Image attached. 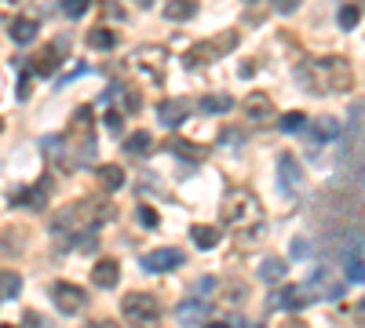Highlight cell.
I'll return each instance as SVG.
<instances>
[{"label": "cell", "instance_id": "cell-40", "mask_svg": "<svg viewBox=\"0 0 365 328\" xmlns=\"http://www.w3.org/2000/svg\"><path fill=\"white\" fill-rule=\"evenodd\" d=\"M88 328H121V324L110 321V317H99V321H88Z\"/></svg>", "mask_w": 365, "mask_h": 328}, {"label": "cell", "instance_id": "cell-25", "mask_svg": "<svg viewBox=\"0 0 365 328\" xmlns=\"http://www.w3.org/2000/svg\"><path fill=\"white\" fill-rule=\"evenodd\" d=\"M198 11V4H194V0H168V4H164V18H190V15H194Z\"/></svg>", "mask_w": 365, "mask_h": 328}, {"label": "cell", "instance_id": "cell-23", "mask_svg": "<svg viewBox=\"0 0 365 328\" xmlns=\"http://www.w3.org/2000/svg\"><path fill=\"white\" fill-rule=\"evenodd\" d=\"M18 292H23V277H18L15 270H0V296L18 299Z\"/></svg>", "mask_w": 365, "mask_h": 328}, {"label": "cell", "instance_id": "cell-35", "mask_svg": "<svg viewBox=\"0 0 365 328\" xmlns=\"http://www.w3.org/2000/svg\"><path fill=\"white\" fill-rule=\"evenodd\" d=\"M139 223H143V226H157V212L143 205V208H139Z\"/></svg>", "mask_w": 365, "mask_h": 328}, {"label": "cell", "instance_id": "cell-15", "mask_svg": "<svg viewBox=\"0 0 365 328\" xmlns=\"http://www.w3.org/2000/svg\"><path fill=\"white\" fill-rule=\"evenodd\" d=\"M208 314V306L201 303V299H183L179 306H176V321L183 324V328H190V324H201V317Z\"/></svg>", "mask_w": 365, "mask_h": 328}, {"label": "cell", "instance_id": "cell-45", "mask_svg": "<svg viewBox=\"0 0 365 328\" xmlns=\"http://www.w3.org/2000/svg\"><path fill=\"white\" fill-rule=\"evenodd\" d=\"M358 314H361V321H365V303H361V306H358Z\"/></svg>", "mask_w": 365, "mask_h": 328}, {"label": "cell", "instance_id": "cell-20", "mask_svg": "<svg viewBox=\"0 0 365 328\" xmlns=\"http://www.w3.org/2000/svg\"><path fill=\"white\" fill-rule=\"evenodd\" d=\"M230 106H234V99H230V95H205V99L198 102V109H201V114H208V117L227 114Z\"/></svg>", "mask_w": 365, "mask_h": 328}, {"label": "cell", "instance_id": "cell-31", "mask_svg": "<svg viewBox=\"0 0 365 328\" xmlns=\"http://www.w3.org/2000/svg\"><path fill=\"white\" fill-rule=\"evenodd\" d=\"M307 128V114H285L282 117V131H304Z\"/></svg>", "mask_w": 365, "mask_h": 328}, {"label": "cell", "instance_id": "cell-38", "mask_svg": "<svg viewBox=\"0 0 365 328\" xmlns=\"http://www.w3.org/2000/svg\"><path fill=\"white\" fill-rule=\"evenodd\" d=\"M26 0H0V15H11L15 8H23Z\"/></svg>", "mask_w": 365, "mask_h": 328}, {"label": "cell", "instance_id": "cell-26", "mask_svg": "<svg viewBox=\"0 0 365 328\" xmlns=\"http://www.w3.org/2000/svg\"><path fill=\"white\" fill-rule=\"evenodd\" d=\"M59 59H62V55H59V48H55V44H48V48L37 55V73H55Z\"/></svg>", "mask_w": 365, "mask_h": 328}, {"label": "cell", "instance_id": "cell-37", "mask_svg": "<svg viewBox=\"0 0 365 328\" xmlns=\"http://www.w3.org/2000/svg\"><path fill=\"white\" fill-rule=\"evenodd\" d=\"M212 288H216V277H201L198 281V296H212Z\"/></svg>", "mask_w": 365, "mask_h": 328}, {"label": "cell", "instance_id": "cell-47", "mask_svg": "<svg viewBox=\"0 0 365 328\" xmlns=\"http://www.w3.org/2000/svg\"><path fill=\"white\" fill-rule=\"evenodd\" d=\"M245 4H256V0H245Z\"/></svg>", "mask_w": 365, "mask_h": 328}, {"label": "cell", "instance_id": "cell-2", "mask_svg": "<svg viewBox=\"0 0 365 328\" xmlns=\"http://www.w3.org/2000/svg\"><path fill=\"white\" fill-rule=\"evenodd\" d=\"M110 215V205H99V201H80V205H70L62 208L55 219H52V233L55 237H77V233H95V226Z\"/></svg>", "mask_w": 365, "mask_h": 328}, {"label": "cell", "instance_id": "cell-29", "mask_svg": "<svg viewBox=\"0 0 365 328\" xmlns=\"http://www.w3.org/2000/svg\"><path fill=\"white\" fill-rule=\"evenodd\" d=\"M358 18H361V11H358L354 4H343V8H340V30H354Z\"/></svg>", "mask_w": 365, "mask_h": 328}, {"label": "cell", "instance_id": "cell-17", "mask_svg": "<svg viewBox=\"0 0 365 328\" xmlns=\"http://www.w3.org/2000/svg\"><path fill=\"white\" fill-rule=\"evenodd\" d=\"M307 284H299V288H285L282 296H274L277 306H285V310H299V306H307Z\"/></svg>", "mask_w": 365, "mask_h": 328}, {"label": "cell", "instance_id": "cell-34", "mask_svg": "<svg viewBox=\"0 0 365 328\" xmlns=\"http://www.w3.org/2000/svg\"><path fill=\"white\" fill-rule=\"evenodd\" d=\"M30 92H33V73H30V70H23V80H18V102H26V99H30Z\"/></svg>", "mask_w": 365, "mask_h": 328}, {"label": "cell", "instance_id": "cell-12", "mask_svg": "<svg viewBox=\"0 0 365 328\" xmlns=\"http://www.w3.org/2000/svg\"><path fill=\"white\" fill-rule=\"evenodd\" d=\"M186 117H190V102H186V99H168V102L157 106V121H161L164 128H179Z\"/></svg>", "mask_w": 365, "mask_h": 328}, {"label": "cell", "instance_id": "cell-46", "mask_svg": "<svg viewBox=\"0 0 365 328\" xmlns=\"http://www.w3.org/2000/svg\"><path fill=\"white\" fill-rule=\"evenodd\" d=\"M0 328H15V324H0Z\"/></svg>", "mask_w": 365, "mask_h": 328}, {"label": "cell", "instance_id": "cell-30", "mask_svg": "<svg viewBox=\"0 0 365 328\" xmlns=\"http://www.w3.org/2000/svg\"><path fill=\"white\" fill-rule=\"evenodd\" d=\"M40 150H44L48 157H59V153L66 150V139H62V135H44V139H40Z\"/></svg>", "mask_w": 365, "mask_h": 328}, {"label": "cell", "instance_id": "cell-33", "mask_svg": "<svg viewBox=\"0 0 365 328\" xmlns=\"http://www.w3.org/2000/svg\"><path fill=\"white\" fill-rule=\"evenodd\" d=\"M289 255H292V259H307V255H311V241H307V237H296L292 248H289Z\"/></svg>", "mask_w": 365, "mask_h": 328}, {"label": "cell", "instance_id": "cell-43", "mask_svg": "<svg viewBox=\"0 0 365 328\" xmlns=\"http://www.w3.org/2000/svg\"><path fill=\"white\" fill-rule=\"evenodd\" d=\"M23 328H44V324L37 321V314H26V324H23Z\"/></svg>", "mask_w": 365, "mask_h": 328}, {"label": "cell", "instance_id": "cell-9", "mask_svg": "<svg viewBox=\"0 0 365 328\" xmlns=\"http://www.w3.org/2000/svg\"><path fill=\"white\" fill-rule=\"evenodd\" d=\"M277 186H282L289 197H296L299 186H304V171H299V161L292 153H282V157H277Z\"/></svg>", "mask_w": 365, "mask_h": 328}, {"label": "cell", "instance_id": "cell-24", "mask_svg": "<svg viewBox=\"0 0 365 328\" xmlns=\"http://www.w3.org/2000/svg\"><path fill=\"white\" fill-rule=\"evenodd\" d=\"M99 183L114 193V190H121V186H124V171H121L117 164H102V168H99Z\"/></svg>", "mask_w": 365, "mask_h": 328}, {"label": "cell", "instance_id": "cell-36", "mask_svg": "<svg viewBox=\"0 0 365 328\" xmlns=\"http://www.w3.org/2000/svg\"><path fill=\"white\" fill-rule=\"evenodd\" d=\"M84 73H88V66H84V62H80V66H73V70H70L66 77H59V84H70L73 77H84Z\"/></svg>", "mask_w": 365, "mask_h": 328}, {"label": "cell", "instance_id": "cell-13", "mask_svg": "<svg viewBox=\"0 0 365 328\" xmlns=\"http://www.w3.org/2000/svg\"><path fill=\"white\" fill-rule=\"evenodd\" d=\"M92 281L99 284V288H117V281H121V267H117V259H99L95 267H92Z\"/></svg>", "mask_w": 365, "mask_h": 328}, {"label": "cell", "instance_id": "cell-18", "mask_svg": "<svg viewBox=\"0 0 365 328\" xmlns=\"http://www.w3.org/2000/svg\"><path fill=\"white\" fill-rule=\"evenodd\" d=\"M285 274H289V262H285V259H263V262H260V277L270 281V284L285 281Z\"/></svg>", "mask_w": 365, "mask_h": 328}, {"label": "cell", "instance_id": "cell-32", "mask_svg": "<svg viewBox=\"0 0 365 328\" xmlns=\"http://www.w3.org/2000/svg\"><path fill=\"white\" fill-rule=\"evenodd\" d=\"M88 8H92V0H62V11H66L70 18H80Z\"/></svg>", "mask_w": 365, "mask_h": 328}, {"label": "cell", "instance_id": "cell-16", "mask_svg": "<svg viewBox=\"0 0 365 328\" xmlns=\"http://www.w3.org/2000/svg\"><path fill=\"white\" fill-rule=\"evenodd\" d=\"M37 33H40L37 18H11V26H8V37H11L15 44H33Z\"/></svg>", "mask_w": 365, "mask_h": 328}, {"label": "cell", "instance_id": "cell-42", "mask_svg": "<svg viewBox=\"0 0 365 328\" xmlns=\"http://www.w3.org/2000/svg\"><path fill=\"white\" fill-rule=\"evenodd\" d=\"M238 139H241V135H238V131H234V128H227V131H223V142H230V146H234Z\"/></svg>", "mask_w": 365, "mask_h": 328}, {"label": "cell", "instance_id": "cell-10", "mask_svg": "<svg viewBox=\"0 0 365 328\" xmlns=\"http://www.w3.org/2000/svg\"><path fill=\"white\" fill-rule=\"evenodd\" d=\"M304 131H307V139H311L314 146H329V142H340L343 124H340L336 117H318V121H311Z\"/></svg>", "mask_w": 365, "mask_h": 328}, {"label": "cell", "instance_id": "cell-27", "mask_svg": "<svg viewBox=\"0 0 365 328\" xmlns=\"http://www.w3.org/2000/svg\"><path fill=\"white\" fill-rule=\"evenodd\" d=\"M343 270H347V281H365V262H361V255H343Z\"/></svg>", "mask_w": 365, "mask_h": 328}, {"label": "cell", "instance_id": "cell-44", "mask_svg": "<svg viewBox=\"0 0 365 328\" xmlns=\"http://www.w3.org/2000/svg\"><path fill=\"white\" fill-rule=\"evenodd\" d=\"M205 328H230V324H223V321H212V324H205Z\"/></svg>", "mask_w": 365, "mask_h": 328}, {"label": "cell", "instance_id": "cell-1", "mask_svg": "<svg viewBox=\"0 0 365 328\" xmlns=\"http://www.w3.org/2000/svg\"><path fill=\"white\" fill-rule=\"evenodd\" d=\"M296 80L314 95H333V92H347L354 77L343 59H311L296 66Z\"/></svg>", "mask_w": 365, "mask_h": 328}, {"label": "cell", "instance_id": "cell-41", "mask_svg": "<svg viewBox=\"0 0 365 328\" xmlns=\"http://www.w3.org/2000/svg\"><path fill=\"white\" fill-rule=\"evenodd\" d=\"M106 128H110V131H121V117H117V114H106Z\"/></svg>", "mask_w": 365, "mask_h": 328}, {"label": "cell", "instance_id": "cell-28", "mask_svg": "<svg viewBox=\"0 0 365 328\" xmlns=\"http://www.w3.org/2000/svg\"><path fill=\"white\" fill-rule=\"evenodd\" d=\"M172 153H179V157H194V161L205 157V150L201 146H186V139H172Z\"/></svg>", "mask_w": 365, "mask_h": 328}, {"label": "cell", "instance_id": "cell-6", "mask_svg": "<svg viewBox=\"0 0 365 328\" xmlns=\"http://www.w3.org/2000/svg\"><path fill=\"white\" fill-rule=\"evenodd\" d=\"M52 303L62 314H77V310L88 306V296H84V288H77V284H70V281H55L52 284Z\"/></svg>", "mask_w": 365, "mask_h": 328}, {"label": "cell", "instance_id": "cell-19", "mask_svg": "<svg viewBox=\"0 0 365 328\" xmlns=\"http://www.w3.org/2000/svg\"><path fill=\"white\" fill-rule=\"evenodd\" d=\"M190 237H194V245H198L201 252H208V248L220 245V230H216V226H190Z\"/></svg>", "mask_w": 365, "mask_h": 328}, {"label": "cell", "instance_id": "cell-39", "mask_svg": "<svg viewBox=\"0 0 365 328\" xmlns=\"http://www.w3.org/2000/svg\"><path fill=\"white\" fill-rule=\"evenodd\" d=\"M299 8V0H277V11H282V15H292Z\"/></svg>", "mask_w": 365, "mask_h": 328}, {"label": "cell", "instance_id": "cell-21", "mask_svg": "<svg viewBox=\"0 0 365 328\" xmlns=\"http://www.w3.org/2000/svg\"><path fill=\"white\" fill-rule=\"evenodd\" d=\"M124 150L136 153V157H143V153L154 150V135H150V131H132V135H128V142H124Z\"/></svg>", "mask_w": 365, "mask_h": 328}, {"label": "cell", "instance_id": "cell-14", "mask_svg": "<svg viewBox=\"0 0 365 328\" xmlns=\"http://www.w3.org/2000/svg\"><path fill=\"white\" fill-rule=\"evenodd\" d=\"M245 109H249V117H252L256 124H267V121L274 117V102H270V95H263V92H252V95L245 99Z\"/></svg>", "mask_w": 365, "mask_h": 328}, {"label": "cell", "instance_id": "cell-5", "mask_svg": "<svg viewBox=\"0 0 365 328\" xmlns=\"http://www.w3.org/2000/svg\"><path fill=\"white\" fill-rule=\"evenodd\" d=\"M121 314L128 317L132 328H157L161 324V303L150 292H132V296L121 299Z\"/></svg>", "mask_w": 365, "mask_h": 328}, {"label": "cell", "instance_id": "cell-7", "mask_svg": "<svg viewBox=\"0 0 365 328\" xmlns=\"http://www.w3.org/2000/svg\"><path fill=\"white\" fill-rule=\"evenodd\" d=\"M223 48H234V33H227V40L220 44V40H205V44H194L186 55H183V62H186V70H201L205 62H212L216 55H223Z\"/></svg>", "mask_w": 365, "mask_h": 328}, {"label": "cell", "instance_id": "cell-4", "mask_svg": "<svg viewBox=\"0 0 365 328\" xmlns=\"http://www.w3.org/2000/svg\"><path fill=\"white\" fill-rule=\"evenodd\" d=\"M223 223L227 226H238V230H249V226H260L263 223V208L252 193L245 190H234L223 205Z\"/></svg>", "mask_w": 365, "mask_h": 328}, {"label": "cell", "instance_id": "cell-3", "mask_svg": "<svg viewBox=\"0 0 365 328\" xmlns=\"http://www.w3.org/2000/svg\"><path fill=\"white\" fill-rule=\"evenodd\" d=\"M70 153H73V164H84L95 157V117L88 106H77L73 109V121H70Z\"/></svg>", "mask_w": 365, "mask_h": 328}, {"label": "cell", "instance_id": "cell-22", "mask_svg": "<svg viewBox=\"0 0 365 328\" xmlns=\"http://www.w3.org/2000/svg\"><path fill=\"white\" fill-rule=\"evenodd\" d=\"M88 48H95V51H110V48H117V33L114 30H92L88 33Z\"/></svg>", "mask_w": 365, "mask_h": 328}, {"label": "cell", "instance_id": "cell-8", "mask_svg": "<svg viewBox=\"0 0 365 328\" xmlns=\"http://www.w3.org/2000/svg\"><path fill=\"white\" fill-rule=\"evenodd\" d=\"M183 267V252L179 248H154L143 255V270L150 274H168V270H179Z\"/></svg>", "mask_w": 365, "mask_h": 328}, {"label": "cell", "instance_id": "cell-11", "mask_svg": "<svg viewBox=\"0 0 365 328\" xmlns=\"http://www.w3.org/2000/svg\"><path fill=\"white\" fill-rule=\"evenodd\" d=\"M164 48H157V44H146V48H139L136 51V66H143V70L154 77V80H161L164 77Z\"/></svg>", "mask_w": 365, "mask_h": 328}]
</instances>
